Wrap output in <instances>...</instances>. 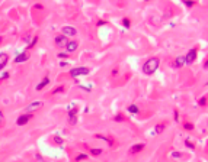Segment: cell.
I'll return each mask as SVG.
<instances>
[{
  "instance_id": "cell-36",
  "label": "cell",
  "mask_w": 208,
  "mask_h": 162,
  "mask_svg": "<svg viewBox=\"0 0 208 162\" xmlns=\"http://www.w3.org/2000/svg\"><path fill=\"white\" fill-rule=\"evenodd\" d=\"M2 120H3V112H0V124H2Z\"/></svg>"
},
{
  "instance_id": "cell-16",
  "label": "cell",
  "mask_w": 208,
  "mask_h": 162,
  "mask_svg": "<svg viewBox=\"0 0 208 162\" xmlns=\"http://www.w3.org/2000/svg\"><path fill=\"white\" fill-rule=\"evenodd\" d=\"M128 112L131 114H137V113H140V107L137 104H131V106H128Z\"/></svg>"
},
{
  "instance_id": "cell-34",
  "label": "cell",
  "mask_w": 208,
  "mask_h": 162,
  "mask_svg": "<svg viewBox=\"0 0 208 162\" xmlns=\"http://www.w3.org/2000/svg\"><path fill=\"white\" fill-rule=\"evenodd\" d=\"M33 8H35V9H39V10H41V9L44 8V6H42L41 3H38V4H35V6H33Z\"/></svg>"
},
{
  "instance_id": "cell-10",
  "label": "cell",
  "mask_w": 208,
  "mask_h": 162,
  "mask_svg": "<svg viewBox=\"0 0 208 162\" xmlns=\"http://www.w3.org/2000/svg\"><path fill=\"white\" fill-rule=\"evenodd\" d=\"M143 149H144V143H135V145H133L131 148H130V154H138V152H141Z\"/></svg>"
},
{
  "instance_id": "cell-31",
  "label": "cell",
  "mask_w": 208,
  "mask_h": 162,
  "mask_svg": "<svg viewBox=\"0 0 208 162\" xmlns=\"http://www.w3.org/2000/svg\"><path fill=\"white\" fill-rule=\"evenodd\" d=\"M172 156H173V158H181V156H182V154H181V152H173V154H172Z\"/></svg>"
},
{
  "instance_id": "cell-9",
  "label": "cell",
  "mask_w": 208,
  "mask_h": 162,
  "mask_svg": "<svg viewBox=\"0 0 208 162\" xmlns=\"http://www.w3.org/2000/svg\"><path fill=\"white\" fill-rule=\"evenodd\" d=\"M8 62H9V55L6 52H0V71L8 65Z\"/></svg>"
},
{
  "instance_id": "cell-21",
  "label": "cell",
  "mask_w": 208,
  "mask_h": 162,
  "mask_svg": "<svg viewBox=\"0 0 208 162\" xmlns=\"http://www.w3.org/2000/svg\"><path fill=\"white\" fill-rule=\"evenodd\" d=\"M36 42H38V36H33V38H32V42L28 45V49H32L33 46L36 45Z\"/></svg>"
},
{
  "instance_id": "cell-24",
  "label": "cell",
  "mask_w": 208,
  "mask_h": 162,
  "mask_svg": "<svg viewBox=\"0 0 208 162\" xmlns=\"http://www.w3.org/2000/svg\"><path fill=\"white\" fill-rule=\"evenodd\" d=\"M122 25H124V28H130V26H131V20H130L128 17H124V19H122Z\"/></svg>"
},
{
  "instance_id": "cell-35",
  "label": "cell",
  "mask_w": 208,
  "mask_h": 162,
  "mask_svg": "<svg viewBox=\"0 0 208 162\" xmlns=\"http://www.w3.org/2000/svg\"><path fill=\"white\" fill-rule=\"evenodd\" d=\"M117 73H118V70L117 68H114V70H112V75H117Z\"/></svg>"
},
{
  "instance_id": "cell-8",
  "label": "cell",
  "mask_w": 208,
  "mask_h": 162,
  "mask_svg": "<svg viewBox=\"0 0 208 162\" xmlns=\"http://www.w3.org/2000/svg\"><path fill=\"white\" fill-rule=\"evenodd\" d=\"M41 106H42V101H32L29 106H26V114H31L32 112L38 110Z\"/></svg>"
},
{
  "instance_id": "cell-5",
  "label": "cell",
  "mask_w": 208,
  "mask_h": 162,
  "mask_svg": "<svg viewBox=\"0 0 208 162\" xmlns=\"http://www.w3.org/2000/svg\"><path fill=\"white\" fill-rule=\"evenodd\" d=\"M68 123H70L71 126H74L76 123H77V106H74V107L68 112Z\"/></svg>"
},
{
  "instance_id": "cell-38",
  "label": "cell",
  "mask_w": 208,
  "mask_h": 162,
  "mask_svg": "<svg viewBox=\"0 0 208 162\" xmlns=\"http://www.w3.org/2000/svg\"><path fill=\"white\" fill-rule=\"evenodd\" d=\"M204 68H205V70L208 68V61H205V62H204Z\"/></svg>"
},
{
  "instance_id": "cell-29",
  "label": "cell",
  "mask_w": 208,
  "mask_h": 162,
  "mask_svg": "<svg viewBox=\"0 0 208 162\" xmlns=\"http://www.w3.org/2000/svg\"><path fill=\"white\" fill-rule=\"evenodd\" d=\"M6 78H9V73H3V74H2V77H0V81L6 80Z\"/></svg>"
},
{
  "instance_id": "cell-33",
  "label": "cell",
  "mask_w": 208,
  "mask_h": 162,
  "mask_svg": "<svg viewBox=\"0 0 208 162\" xmlns=\"http://www.w3.org/2000/svg\"><path fill=\"white\" fill-rule=\"evenodd\" d=\"M175 120L176 122L179 120V112H178V110H175Z\"/></svg>"
},
{
  "instance_id": "cell-13",
  "label": "cell",
  "mask_w": 208,
  "mask_h": 162,
  "mask_svg": "<svg viewBox=\"0 0 208 162\" xmlns=\"http://www.w3.org/2000/svg\"><path fill=\"white\" fill-rule=\"evenodd\" d=\"M182 65H185V58L183 57H176L175 61L172 62V67L173 68H181Z\"/></svg>"
},
{
  "instance_id": "cell-15",
  "label": "cell",
  "mask_w": 208,
  "mask_h": 162,
  "mask_svg": "<svg viewBox=\"0 0 208 162\" xmlns=\"http://www.w3.org/2000/svg\"><path fill=\"white\" fill-rule=\"evenodd\" d=\"M166 129V124L165 123H157L156 126H154V130H156V133H163Z\"/></svg>"
},
{
  "instance_id": "cell-1",
  "label": "cell",
  "mask_w": 208,
  "mask_h": 162,
  "mask_svg": "<svg viewBox=\"0 0 208 162\" xmlns=\"http://www.w3.org/2000/svg\"><path fill=\"white\" fill-rule=\"evenodd\" d=\"M159 65H160V59L157 57H153V58H149L144 65H143V73L146 75H153V74L157 71Z\"/></svg>"
},
{
  "instance_id": "cell-32",
  "label": "cell",
  "mask_w": 208,
  "mask_h": 162,
  "mask_svg": "<svg viewBox=\"0 0 208 162\" xmlns=\"http://www.w3.org/2000/svg\"><path fill=\"white\" fill-rule=\"evenodd\" d=\"M102 25H108V22H105V20H99V22H98V26H102Z\"/></svg>"
},
{
  "instance_id": "cell-18",
  "label": "cell",
  "mask_w": 208,
  "mask_h": 162,
  "mask_svg": "<svg viewBox=\"0 0 208 162\" xmlns=\"http://www.w3.org/2000/svg\"><path fill=\"white\" fill-rule=\"evenodd\" d=\"M198 106H200V107H205V106H207V96H202V97L198 100Z\"/></svg>"
},
{
  "instance_id": "cell-37",
  "label": "cell",
  "mask_w": 208,
  "mask_h": 162,
  "mask_svg": "<svg viewBox=\"0 0 208 162\" xmlns=\"http://www.w3.org/2000/svg\"><path fill=\"white\" fill-rule=\"evenodd\" d=\"M67 65V62H64V61H63V62H60V67H66Z\"/></svg>"
},
{
  "instance_id": "cell-12",
  "label": "cell",
  "mask_w": 208,
  "mask_h": 162,
  "mask_svg": "<svg viewBox=\"0 0 208 162\" xmlns=\"http://www.w3.org/2000/svg\"><path fill=\"white\" fill-rule=\"evenodd\" d=\"M48 84H50V77H44V78L41 80V82L36 86V91H41V90H44L47 86H48Z\"/></svg>"
},
{
  "instance_id": "cell-11",
  "label": "cell",
  "mask_w": 208,
  "mask_h": 162,
  "mask_svg": "<svg viewBox=\"0 0 208 162\" xmlns=\"http://www.w3.org/2000/svg\"><path fill=\"white\" fill-rule=\"evenodd\" d=\"M54 42H55V45H57V46L61 48L63 45H66V44H67V38H66V36H63V35H57V36H55V39H54Z\"/></svg>"
},
{
  "instance_id": "cell-22",
  "label": "cell",
  "mask_w": 208,
  "mask_h": 162,
  "mask_svg": "<svg viewBox=\"0 0 208 162\" xmlns=\"http://www.w3.org/2000/svg\"><path fill=\"white\" fill-rule=\"evenodd\" d=\"M183 129L185 130H194V124H192L191 122H186V123L183 124Z\"/></svg>"
},
{
  "instance_id": "cell-7",
  "label": "cell",
  "mask_w": 208,
  "mask_h": 162,
  "mask_svg": "<svg viewBox=\"0 0 208 162\" xmlns=\"http://www.w3.org/2000/svg\"><path fill=\"white\" fill-rule=\"evenodd\" d=\"M31 117H32V114H20L19 117L16 119V124L17 126H24V124H26L28 122L31 120Z\"/></svg>"
},
{
  "instance_id": "cell-6",
  "label": "cell",
  "mask_w": 208,
  "mask_h": 162,
  "mask_svg": "<svg viewBox=\"0 0 208 162\" xmlns=\"http://www.w3.org/2000/svg\"><path fill=\"white\" fill-rule=\"evenodd\" d=\"M79 48V42L77 40H68L66 44V51L67 54H71V52H76Z\"/></svg>"
},
{
  "instance_id": "cell-14",
  "label": "cell",
  "mask_w": 208,
  "mask_h": 162,
  "mask_svg": "<svg viewBox=\"0 0 208 162\" xmlns=\"http://www.w3.org/2000/svg\"><path fill=\"white\" fill-rule=\"evenodd\" d=\"M26 59H28V54H25V52H24V54H19V55H17V57L15 58L13 61H15L16 64H20V62H25Z\"/></svg>"
},
{
  "instance_id": "cell-28",
  "label": "cell",
  "mask_w": 208,
  "mask_h": 162,
  "mask_svg": "<svg viewBox=\"0 0 208 162\" xmlns=\"http://www.w3.org/2000/svg\"><path fill=\"white\" fill-rule=\"evenodd\" d=\"M57 58H61V59H66V58H67V54H66V52H58V54H57Z\"/></svg>"
},
{
  "instance_id": "cell-39",
  "label": "cell",
  "mask_w": 208,
  "mask_h": 162,
  "mask_svg": "<svg viewBox=\"0 0 208 162\" xmlns=\"http://www.w3.org/2000/svg\"><path fill=\"white\" fill-rule=\"evenodd\" d=\"M2 40H3V38H2V36H0V44H2Z\"/></svg>"
},
{
  "instance_id": "cell-26",
  "label": "cell",
  "mask_w": 208,
  "mask_h": 162,
  "mask_svg": "<svg viewBox=\"0 0 208 162\" xmlns=\"http://www.w3.org/2000/svg\"><path fill=\"white\" fill-rule=\"evenodd\" d=\"M35 158H36V159H38L39 162H47L45 159H44V158H42V155H41V154H38V152L35 154Z\"/></svg>"
},
{
  "instance_id": "cell-27",
  "label": "cell",
  "mask_w": 208,
  "mask_h": 162,
  "mask_svg": "<svg viewBox=\"0 0 208 162\" xmlns=\"http://www.w3.org/2000/svg\"><path fill=\"white\" fill-rule=\"evenodd\" d=\"M114 120L115 122H122L124 120V116H122V114H117V116L114 117Z\"/></svg>"
},
{
  "instance_id": "cell-23",
  "label": "cell",
  "mask_w": 208,
  "mask_h": 162,
  "mask_svg": "<svg viewBox=\"0 0 208 162\" xmlns=\"http://www.w3.org/2000/svg\"><path fill=\"white\" fill-rule=\"evenodd\" d=\"M185 146H186V148H189V149H192V151L195 149V145L192 143V142L189 140V139H186V140H185Z\"/></svg>"
},
{
  "instance_id": "cell-19",
  "label": "cell",
  "mask_w": 208,
  "mask_h": 162,
  "mask_svg": "<svg viewBox=\"0 0 208 162\" xmlns=\"http://www.w3.org/2000/svg\"><path fill=\"white\" fill-rule=\"evenodd\" d=\"M63 91H64V86H58L57 88L52 90V93H51V94L54 96V94H58V93H63Z\"/></svg>"
},
{
  "instance_id": "cell-30",
  "label": "cell",
  "mask_w": 208,
  "mask_h": 162,
  "mask_svg": "<svg viewBox=\"0 0 208 162\" xmlns=\"http://www.w3.org/2000/svg\"><path fill=\"white\" fill-rule=\"evenodd\" d=\"M185 6H188V8H192V6H194V2H192V0H188V2H185Z\"/></svg>"
},
{
  "instance_id": "cell-17",
  "label": "cell",
  "mask_w": 208,
  "mask_h": 162,
  "mask_svg": "<svg viewBox=\"0 0 208 162\" xmlns=\"http://www.w3.org/2000/svg\"><path fill=\"white\" fill-rule=\"evenodd\" d=\"M102 152H103V149H100V148H92L90 149L92 156H99V155H102Z\"/></svg>"
},
{
  "instance_id": "cell-4",
  "label": "cell",
  "mask_w": 208,
  "mask_h": 162,
  "mask_svg": "<svg viewBox=\"0 0 208 162\" xmlns=\"http://www.w3.org/2000/svg\"><path fill=\"white\" fill-rule=\"evenodd\" d=\"M61 35L66 36V38H68V36H76L77 35V31H76V28H73V26L66 25V26L61 28Z\"/></svg>"
},
{
  "instance_id": "cell-25",
  "label": "cell",
  "mask_w": 208,
  "mask_h": 162,
  "mask_svg": "<svg viewBox=\"0 0 208 162\" xmlns=\"http://www.w3.org/2000/svg\"><path fill=\"white\" fill-rule=\"evenodd\" d=\"M63 138H60V136H54V143L55 145H63Z\"/></svg>"
},
{
  "instance_id": "cell-20",
  "label": "cell",
  "mask_w": 208,
  "mask_h": 162,
  "mask_svg": "<svg viewBox=\"0 0 208 162\" xmlns=\"http://www.w3.org/2000/svg\"><path fill=\"white\" fill-rule=\"evenodd\" d=\"M84 159H87V155H86V154H79L77 156H76V162L84 161Z\"/></svg>"
},
{
  "instance_id": "cell-3",
  "label": "cell",
  "mask_w": 208,
  "mask_h": 162,
  "mask_svg": "<svg viewBox=\"0 0 208 162\" xmlns=\"http://www.w3.org/2000/svg\"><path fill=\"white\" fill-rule=\"evenodd\" d=\"M197 52H198V48H197V46L189 49V51H188V54L183 57V58H185V64H188V65L192 64V62L197 59Z\"/></svg>"
},
{
  "instance_id": "cell-2",
  "label": "cell",
  "mask_w": 208,
  "mask_h": 162,
  "mask_svg": "<svg viewBox=\"0 0 208 162\" xmlns=\"http://www.w3.org/2000/svg\"><path fill=\"white\" fill-rule=\"evenodd\" d=\"M90 73V70L87 68V67H77V68H73L71 71H70V77H80V75H87V74Z\"/></svg>"
}]
</instances>
